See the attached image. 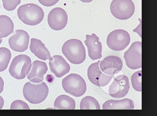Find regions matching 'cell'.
Masks as SVG:
<instances>
[{
    "instance_id": "obj_1",
    "label": "cell",
    "mask_w": 157,
    "mask_h": 116,
    "mask_svg": "<svg viewBox=\"0 0 157 116\" xmlns=\"http://www.w3.org/2000/svg\"><path fill=\"white\" fill-rule=\"evenodd\" d=\"M17 16L24 24L35 26L43 20L44 12L38 5L33 3L25 4L20 6L17 10Z\"/></svg>"
},
{
    "instance_id": "obj_2",
    "label": "cell",
    "mask_w": 157,
    "mask_h": 116,
    "mask_svg": "<svg viewBox=\"0 0 157 116\" xmlns=\"http://www.w3.org/2000/svg\"><path fill=\"white\" fill-rule=\"evenodd\" d=\"M62 51L72 64H81L86 58L85 48L82 41L77 39H71L66 41L62 46Z\"/></svg>"
},
{
    "instance_id": "obj_3",
    "label": "cell",
    "mask_w": 157,
    "mask_h": 116,
    "mask_svg": "<svg viewBox=\"0 0 157 116\" xmlns=\"http://www.w3.org/2000/svg\"><path fill=\"white\" fill-rule=\"evenodd\" d=\"M23 91L24 97L29 102L37 104L46 99L48 93L49 89L44 82L37 84L28 82L24 85Z\"/></svg>"
},
{
    "instance_id": "obj_4",
    "label": "cell",
    "mask_w": 157,
    "mask_h": 116,
    "mask_svg": "<svg viewBox=\"0 0 157 116\" xmlns=\"http://www.w3.org/2000/svg\"><path fill=\"white\" fill-rule=\"evenodd\" d=\"M62 86L66 92L76 97L82 96L86 90L85 81L81 76L76 74H71L64 78Z\"/></svg>"
},
{
    "instance_id": "obj_5",
    "label": "cell",
    "mask_w": 157,
    "mask_h": 116,
    "mask_svg": "<svg viewBox=\"0 0 157 116\" xmlns=\"http://www.w3.org/2000/svg\"><path fill=\"white\" fill-rule=\"evenodd\" d=\"M31 65V60L29 56L25 54H20L13 59L9 72L13 78L18 80L23 79L29 72Z\"/></svg>"
},
{
    "instance_id": "obj_6",
    "label": "cell",
    "mask_w": 157,
    "mask_h": 116,
    "mask_svg": "<svg viewBox=\"0 0 157 116\" xmlns=\"http://www.w3.org/2000/svg\"><path fill=\"white\" fill-rule=\"evenodd\" d=\"M110 10L115 18L125 20L133 15L135 6L132 0H113L110 4Z\"/></svg>"
},
{
    "instance_id": "obj_7",
    "label": "cell",
    "mask_w": 157,
    "mask_h": 116,
    "mask_svg": "<svg viewBox=\"0 0 157 116\" xmlns=\"http://www.w3.org/2000/svg\"><path fill=\"white\" fill-rule=\"evenodd\" d=\"M130 37L128 33L122 29L113 30L108 35L106 43L112 50L120 51L124 49L129 44Z\"/></svg>"
},
{
    "instance_id": "obj_8",
    "label": "cell",
    "mask_w": 157,
    "mask_h": 116,
    "mask_svg": "<svg viewBox=\"0 0 157 116\" xmlns=\"http://www.w3.org/2000/svg\"><path fill=\"white\" fill-rule=\"evenodd\" d=\"M142 43L133 42L124 54V58L127 66L132 70L142 67Z\"/></svg>"
},
{
    "instance_id": "obj_9",
    "label": "cell",
    "mask_w": 157,
    "mask_h": 116,
    "mask_svg": "<svg viewBox=\"0 0 157 116\" xmlns=\"http://www.w3.org/2000/svg\"><path fill=\"white\" fill-rule=\"evenodd\" d=\"M99 61L91 64L87 69L89 80L93 84L99 87L107 86L112 79L113 75H107L99 68Z\"/></svg>"
},
{
    "instance_id": "obj_10",
    "label": "cell",
    "mask_w": 157,
    "mask_h": 116,
    "mask_svg": "<svg viewBox=\"0 0 157 116\" xmlns=\"http://www.w3.org/2000/svg\"><path fill=\"white\" fill-rule=\"evenodd\" d=\"M130 89L129 79L125 75L121 74L116 77L109 86L108 92L112 97L121 98L125 97Z\"/></svg>"
},
{
    "instance_id": "obj_11",
    "label": "cell",
    "mask_w": 157,
    "mask_h": 116,
    "mask_svg": "<svg viewBox=\"0 0 157 116\" xmlns=\"http://www.w3.org/2000/svg\"><path fill=\"white\" fill-rule=\"evenodd\" d=\"M47 21L49 26L52 29L55 30H61L67 25V14L63 9L56 7L49 12Z\"/></svg>"
},
{
    "instance_id": "obj_12",
    "label": "cell",
    "mask_w": 157,
    "mask_h": 116,
    "mask_svg": "<svg viewBox=\"0 0 157 116\" xmlns=\"http://www.w3.org/2000/svg\"><path fill=\"white\" fill-rule=\"evenodd\" d=\"M29 36L28 33L22 30H17L9 39L8 42L11 49L17 52H23L28 47Z\"/></svg>"
},
{
    "instance_id": "obj_13",
    "label": "cell",
    "mask_w": 157,
    "mask_h": 116,
    "mask_svg": "<svg viewBox=\"0 0 157 116\" xmlns=\"http://www.w3.org/2000/svg\"><path fill=\"white\" fill-rule=\"evenodd\" d=\"M121 59L115 56H109L100 62L99 68L104 74L109 75L118 73L123 67Z\"/></svg>"
},
{
    "instance_id": "obj_14",
    "label": "cell",
    "mask_w": 157,
    "mask_h": 116,
    "mask_svg": "<svg viewBox=\"0 0 157 116\" xmlns=\"http://www.w3.org/2000/svg\"><path fill=\"white\" fill-rule=\"evenodd\" d=\"M84 42L87 46L88 55L93 60L101 58L102 57V46L99 38L94 33L86 34Z\"/></svg>"
},
{
    "instance_id": "obj_15",
    "label": "cell",
    "mask_w": 157,
    "mask_h": 116,
    "mask_svg": "<svg viewBox=\"0 0 157 116\" xmlns=\"http://www.w3.org/2000/svg\"><path fill=\"white\" fill-rule=\"evenodd\" d=\"M52 57L49 64L51 71L56 77L61 78L69 72L70 66L62 56L54 55Z\"/></svg>"
},
{
    "instance_id": "obj_16",
    "label": "cell",
    "mask_w": 157,
    "mask_h": 116,
    "mask_svg": "<svg viewBox=\"0 0 157 116\" xmlns=\"http://www.w3.org/2000/svg\"><path fill=\"white\" fill-rule=\"evenodd\" d=\"M46 63L44 62L35 60L32 64L27 74L28 79L33 83H39L44 79V76L48 70Z\"/></svg>"
},
{
    "instance_id": "obj_17",
    "label": "cell",
    "mask_w": 157,
    "mask_h": 116,
    "mask_svg": "<svg viewBox=\"0 0 157 116\" xmlns=\"http://www.w3.org/2000/svg\"><path fill=\"white\" fill-rule=\"evenodd\" d=\"M29 48L31 52L39 59L43 60H52V59L49 51L39 39L31 38Z\"/></svg>"
},
{
    "instance_id": "obj_18",
    "label": "cell",
    "mask_w": 157,
    "mask_h": 116,
    "mask_svg": "<svg viewBox=\"0 0 157 116\" xmlns=\"http://www.w3.org/2000/svg\"><path fill=\"white\" fill-rule=\"evenodd\" d=\"M134 108L133 101L128 98L121 100H109L102 105L103 110H132Z\"/></svg>"
},
{
    "instance_id": "obj_19",
    "label": "cell",
    "mask_w": 157,
    "mask_h": 116,
    "mask_svg": "<svg viewBox=\"0 0 157 116\" xmlns=\"http://www.w3.org/2000/svg\"><path fill=\"white\" fill-rule=\"evenodd\" d=\"M54 107L56 109L74 110L75 107V102L74 100L69 96L61 95L56 99Z\"/></svg>"
},
{
    "instance_id": "obj_20",
    "label": "cell",
    "mask_w": 157,
    "mask_h": 116,
    "mask_svg": "<svg viewBox=\"0 0 157 116\" xmlns=\"http://www.w3.org/2000/svg\"><path fill=\"white\" fill-rule=\"evenodd\" d=\"M14 24L11 19L4 15H0V38H5L13 32Z\"/></svg>"
},
{
    "instance_id": "obj_21",
    "label": "cell",
    "mask_w": 157,
    "mask_h": 116,
    "mask_svg": "<svg viewBox=\"0 0 157 116\" xmlns=\"http://www.w3.org/2000/svg\"><path fill=\"white\" fill-rule=\"evenodd\" d=\"M81 110H100L98 101L91 96H86L81 100L80 103Z\"/></svg>"
},
{
    "instance_id": "obj_22",
    "label": "cell",
    "mask_w": 157,
    "mask_h": 116,
    "mask_svg": "<svg viewBox=\"0 0 157 116\" xmlns=\"http://www.w3.org/2000/svg\"><path fill=\"white\" fill-rule=\"evenodd\" d=\"M11 57L10 50L5 47L0 48V72L7 68Z\"/></svg>"
},
{
    "instance_id": "obj_23",
    "label": "cell",
    "mask_w": 157,
    "mask_h": 116,
    "mask_svg": "<svg viewBox=\"0 0 157 116\" xmlns=\"http://www.w3.org/2000/svg\"><path fill=\"white\" fill-rule=\"evenodd\" d=\"M142 71H137L132 74L131 81L133 88L137 91H142Z\"/></svg>"
},
{
    "instance_id": "obj_24",
    "label": "cell",
    "mask_w": 157,
    "mask_h": 116,
    "mask_svg": "<svg viewBox=\"0 0 157 116\" xmlns=\"http://www.w3.org/2000/svg\"><path fill=\"white\" fill-rule=\"evenodd\" d=\"M3 7L6 10H14L21 2V0H2Z\"/></svg>"
},
{
    "instance_id": "obj_25",
    "label": "cell",
    "mask_w": 157,
    "mask_h": 116,
    "mask_svg": "<svg viewBox=\"0 0 157 116\" xmlns=\"http://www.w3.org/2000/svg\"><path fill=\"white\" fill-rule=\"evenodd\" d=\"M10 109L29 110L30 108L26 103L22 100H15L12 102Z\"/></svg>"
},
{
    "instance_id": "obj_26",
    "label": "cell",
    "mask_w": 157,
    "mask_h": 116,
    "mask_svg": "<svg viewBox=\"0 0 157 116\" xmlns=\"http://www.w3.org/2000/svg\"><path fill=\"white\" fill-rule=\"evenodd\" d=\"M39 2L43 5L49 7L54 5L59 0H38Z\"/></svg>"
},
{
    "instance_id": "obj_27",
    "label": "cell",
    "mask_w": 157,
    "mask_h": 116,
    "mask_svg": "<svg viewBox=\"0 0 157 116\" xmlns=\"http://www.w3.org/2000/svg\"><path fill=\"white\" fill-rule=\"evenodd\" d=\"M4 82L2 78L0 76V94L2 92L4 88Z\"/></svg>"
},
{
    "instance_id": "obj_28",
    "label": "cell",
    "mask_w": 157,
    "mask_h": 116,
    "mask_svg": "<svg viewBox=\"0 0 157 116\" xmlns=\"http://www.w3.org/2000/svg\"><path fill=\"white\" fill-rule=\"evenodd\" d=\"M4 104V100L2 97L0 96V109H2Z\"/></svg>"
},
{
    "instance_id": "obj_29",
    "label": "cell",
    "mask_w": 157,
    "mask_h": 116,
    "mask_svg": "<svg viewBox=\"0 0 157 116\" xmlns=\"http://www.w3.org/2000/svg\"><path fill=\"white\" fill-rule=\"evenodd\" d=\"M81 1L84 3H89L91 2L93 0H79Z\"/></svg>"
},
{
    "instance_id": "obj_30",
    "label": "cell",
    "mask_w": 157,
    "mask_h": 116,
    "mask_svg": "<svg viewBox=\"0 0 157 116\" xmlns=\"http://www.w3.org/2000/svg\"><path fill=\"white\" fill-rule=\"evenodd\" d=\"M2 42V39L0 38V44Z\"/></svg>"
},
{
    "instance_id": "obj_31",
    "label": "cell",
    "mask_w": 157,
    "mask_h": 116,
    "mask_svg": "<svg viewBox=\"0 0 157 116\" xmlns=\"http://www.w3.org/2000/svg\"><path fill=\"white\" fill-rule=\"evenodd\" d=\"M0 7H1V6H0Z\"/></svg>"
}]
</instances>
